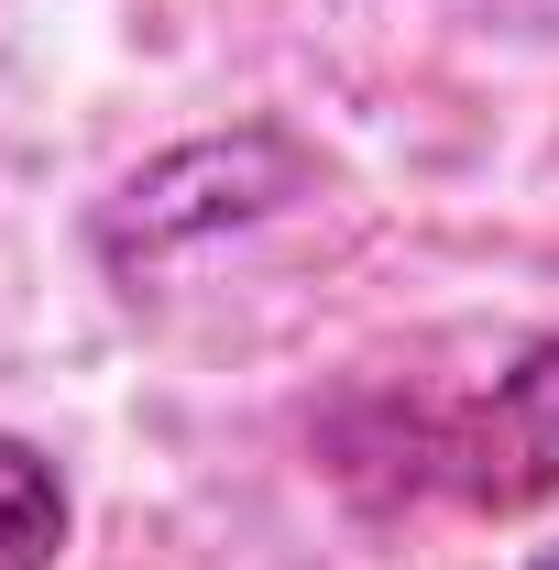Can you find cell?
I'll list each match as a JSON object with an SVG mask.
<instances>
[{"instance_id": "obj_1", "label": "cell", "mask_w": 559, "mask_h": 570, "mask_svg": "<svg viewBox=\"0 0 559 570\" xmlns=\"http://www.w3.org/2000/svg\"><path fill=\"white\" fill-rule=\"evenodd\" d=\"M307 142L285 132V121H231V132H198V142H165L143 176H121L99 219H88V242H99V264L133 285L154 264H176V253H198V242H231V230H253V219H275L285 198H307Z\"/></svg>"}, {"instance_id": "obj_2", "label": "cell", "mask_w": 559, "mask_h": 570, "mask_svg": "<svg viewBox=\"0 0 559 570\" xmlns=\"http://www.w3.org/2000/svg\"><path fill=\"white\" fill-rule=\"evenodd\" d=\"M439 472H450V494L493 504V515L559 494V330H549V341H527V352L493 373V395L450 428Z\"/></svg>"}, {"instance_id": "obj_3", "label": "cell", "mask_w": 559, "mask_h": 570, "mask_svg": "<svg viewBox=\"0 0 559 570\" xmlns=\"http://www.w3.org/2000/svg\"><path fill=\"white\" fill-rule=\"evenodd\" d=\"M67 560V483L33 439L0 428V570H56Z\"/></svg>"}, {"instance_id": "obj_4", "label": "cell", "mask_w": 559, "mask_h": 570, "mask_svg": "<svg viewBox=\"0 0 559 570\" xmlns=\"http://www.w3.org/2000/svg\"><path fill=\"white\" fill-rule=\"evenodd\" d=\"M516 570H559V549H527V560H516Z\"/></svg>"}]
</instances>
